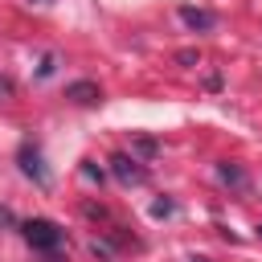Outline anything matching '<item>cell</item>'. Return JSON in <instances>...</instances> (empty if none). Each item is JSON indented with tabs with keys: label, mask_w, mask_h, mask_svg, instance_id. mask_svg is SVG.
<instances>
[{
	"label": "cell",
	"mask_w": 262,
	"mask_h": 262,
	"mask_svg": "<svg viewBox=\"0 0 262 262\" xmlns=\"http://www.w3.org/2000/svg\"><path fill=\"white\" fill-rule=\"evenodd\" d=\"M20 233H25V242H29L33 250H45V254H53V250L66 242V229H61V225H53V221H45V217L25 221V225H20Z\"/></svg>",
	"instance_id": "6da1fadb"
},
{
	"label": "cell",
	"mask_w": 262,
	"mask_h": 262,
	"mask_svg": "<svg viewBox=\"0 0 262 262\" xmlns=\"http://www.w3.org/2000/svg\"><path fill=\"white\" fill-rule=\"evenodd\" d=\"M16 160H20V172H25V176H33V180H37L41 188L49 184V172L41 168V151H37L33 143H20V151H16Z\"/></svg>",
	"instance_id": "7a4b0ae2"
},
{
	"label": "cell",
	"mask_w": 262,
	"mask_h": 262,
	"mask_svg": "<svg viewBox=\"0 0 262 262\" xmlns=\"http://www.w3.org/2000/svg\"><path fill=\"white\" fill-rule=\"evenodd\" d=\"M111 172H115L123 184H143V180H147V172L139 168V160H135V156H123V151L111 156Z\"/></svg>",
	"instance_id": "3957f363"
},
{
	"label": "cell",
	"mask_w": 262,
	"mask_h": 262,
	"mask_svg": "<svg viewBox=\"0 0 262 262\" xmlns=\"http://www.w3.org/2000/svg\"><path fill=\"white\" fill-rule=\"evenodd\" d=\"M180 20H184L188 29H196V33H209V29L217 25V16H213L209 8H192V4H184V8H180Z\"/></svg>",
	"instance_id": "277c9868"
},
{
	"label": "cell",
	"mask_w": 262,
	"mask_h": 262,
	"mask_svg": "<svg viewBox=\"0 0 262 262\" xmlns=\"http://www.w3.org/2000/svg\"><path fill=\"white\" fill-rule=\"evenodd\" d=\"M217 180H221V184H233V188H246V184H250V176H246L237 164H229V160L217 164Z\"/></svg>",
	"instance_id": "5b68a950"
},
{
	"label": "cell",
	"mask_w": 262,
	"mask_h": 262,
	"mask_svg": "<svg viewBox=\"0 0 262 262\" xmlns=\"http://www.w3.org/2000/svg\"><path fill=\"white\" fill-rule=\"evenodd\" d=\"M66 94H70L74 102H82V106H86V102H98V98H102V90H98L94 82H74V86H70Z\"/></svg>",
	"instance_id": "8992f818"
},
{
	"label": "cell",
	"mask_w": 262,
	"mask_h": 262,
	"mask_svg": "<svg viewBox=\"0 0 262 262\" xmlns=\"http://www.w3.org/2000/svg\"><path fill=\"white\" fill-rule=\"evenodd\" d=\"M168 213H172V201H156L151 205V217H168Z\"/></svg>",
	"instance_id": "52a82bcc"
},
{
	"label": "cell",
	"mask_w": 262,
	"mask_h": 262,
	"mask_svg": "<svg viewBox=\"0 0 262 262\" xmlns=\"http://www.w3.org/2000/svg\"><path fill=\"white\" fill-rule=\"evenodd\" d=\"M176 61H180V66H192V61H196V53H192V49H180V53H176Z\"/></svg>",
	"instance_id": "ba28073f"
},
{
	"label": "cell",
	"mask_w": 262,
	"mask_h": 262,
	"mask_svg": "<svg viewBox=\"0 0 262 262\" xmlns=\"http://www.w3.org/2000/svg\"><path fill=\"white\" fill-rule=\"evenodd\" d=\"M53 66H57V61H53V53H49V57L41 61V78H49V74H53Z\"/></svg>",
	"instance_id": "9c48e42d"
},
{
	"label": "cell",
	"mask_w": 262,
	"mask_h": 262,
	"mask_svg": "<svg viewBox=\"0 0 262 262\" xmlns=\"http://www.w3.org/2000/svg\"><path fill=\"white\" fill-rule=\"evenodd\" d=\"M82 176H86V180H102V172H98L94 164H86V168H82Z\"/></svg>",
	"instance_id": "30bf717a"
},
{
	"label": "cell",
	"mask_w": 262,
	"mask_h": 262,
	"mask_svg": "<svg viewBox=\"0 0 262 262\" xmlns=\"http://www.w3.org/2000/svg\"><path fill=\"white\" fill-rule=\"evenodd\" d=\"M0 225H12V213L8 209H0Z\"/></svg>",
	"instance_id": "8fae6325"
},
{
	"label": "cell",
	"mask_w": 262,
	"mask_h": 262,
	"mask_svg": "<svg viewBox=\"0 0 262 262\" xmlns=\"http://www.w3.org/2000/svg\"><path fill=\"white\" fill-rule=\"evenodd\" d=\"M188 262H209V258H188Z\"/></svg>",
	"instance_id": "7c38bea8"
},
{
	"label": "cell",
	"mask_w": 262,
	"mask_h": 262,
	"mask_svg": "<svg viewBox=\"0 0 262 262\" xmlns=\"http://www.w3.org/2000/svg\"><path fill=\"white\" fill-rule=\"evenodd\" d=\"M33 4H49V0H33Z\"/></svg>",
	"instance_id": "4fadbf2b"
},
{
	"label": "cell",
	"mask_w": 262,
	"mask_h": 262,
	"mask_svg": "<svg viewBox=\"0 0 262 262\" xmlns=\"http://www.w3.org/2000/svg\"><path fill=\"white\" fill-rule=\"evenodd\" d=\"M258 237H262V225H258Z\"/></svg>",
	"instance_id": "5bb4252c"
}]
</instances>
